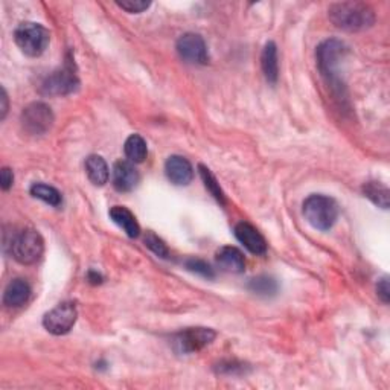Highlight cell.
Instances as JSON below:
<instances>
[{
  "instance_id": "cell-1",
  "label": "cell",
  "mask_w": 390,
  "mask_h": 390,
  "mask_svg": "<svg viewBox=\"0 0 390 390\" xmlns=\"http://www.w3.org/2000/svg\"><path fill=\"white\" fill-rule=\"evenodd\" d=\"M330 20L335 28L358 32L374 26L375 13L366 4L361 2H339L330 6L328 10Z\"/></svg>"
},
{
  "instance_id": "cell-2",
  "label": "cell",
  "mask_w": 390,
  "mask_h": 390,
  "mask_svg": "<svg viewBox=\"0 0 390 390\" xmlns=\"http://www.w3.org/2000/svg\"><path fill=\"white\" fill-rule=\"evenodd\" d=\"M346 52L348 49L344 46V43L335 39L323 41L316 52L317 66H319L322 77L334 92H337L339 95L343 93V83L339 75V69Z\"/></svg>"
},
{
  "instance_id": "cell-3",
  "label": "cell",
  "mask_w": 390,
  "mask_h": 390,
  "mask_svg": "<svg viewBox=\"0 0 390 390\" xmlns=\"http://www.w3.org/2000/svg\"><path fill=\"white\" fill-rule=\"evenodd\" d=\"M305 220L314 229L326 232L330 230L339 219V206L331 197L322 194H313L306 198L302 206Z\"/></svg>"
},
{
  "instance_id": "cell-4",
  "label": "cell",
  "mask_w": 390,
  "mask_h": 390,
  "mask_svg": "<svg viewBox=\"0 0 390 390\" xmlns=\"http://www.w3.org/2000/svg\"><path fill=\"white\" fill-rule=\"evenodd\" d=\"M15 44L28 57H40L48 49L51 34L40 23H20L14 31Z\"/></svg>"
},
{
  "instance_id": "cell-5",
  "label": "cell",
  "mask_w": 390,
  "mask_h": 390,
  "mask_svg": "<svg viewBox=\"0 0 390 390\" xmlns=\"http://www.w3.org/2000/svg\"><path fill=\"white\" fill-rule=\"evenodd\" d=\"M43 250L44 241L41 235L34 229H25L15 233L10 244L11 256L23 266L35 264L41 258Z\"/></svg>"
},
{
  "instance_id": "cell-6",
  "label": "cell",
  "mask_w": 390,
  "mask_h": 390,
  "mask_svg": "<svg viewBox=\"0 0 390 390\" xmlns=\"http://www.w3.org/2000/svg\"><path fill=\"white\" fill-rule=\"evenodd\" d=\"M79 87V79L75 70L74 60L67 58L60 69L53 70L52 74L43 81L41 93L46 96H66L74 93Z\"/></svg>"
},
{
  "instance_id": "cell-7",
  "label": "cell",
  "mask_w": 390,
  "mask_h": 390,
  "mask_svg": "<svg viewBox=\"0 0 390 390\" xmlns=\"http://www.w3.org/2000/svg\"><path fill=\"white\" fill-rule=\"evenodd\" d=\"M216 337V332L211 328H186L172 337V346L178 353H194L211 344Z\"/></svg>"
},
{
  "instance_id": "cell-8",
  "label": "cell",
  "mask_w": 390,
  "mask_h": 390,
  "mask_svg": "<svg viewBox=\"0 0 390 390\" xmlns=\"http://www.w3.org/2000/svg\"><path fill=\"white\" fill-rule=\"evenodd\" d=\"M78 311L75 304L72 302H63L57 305L53 310L44 314L43 317V326L48 332L53 335H65L67 334L77 322Z\"/></svg>"
},
{
  "instance_id": "cell-9",
  "label": "cell",
  "mask_w": 390,
  "mask_h": 390,
  "mask_svg": "<svg viewBox=\"0 0 390 390\" xmlns=\"http://www.w3.org/2000/svg\"><path fill=\"white\" fill-rule=\"evenodd\" d=\"M20 121L26 133L32 136H41L51 130L53 124V115L51 107L44 103H32L23 110Z\"/></svg>"
},
{
  "instance_id": "cell-10",
  "label": "cell",
  "mask_w": 390,
  "mask_h": 390,
  "mask_svg": "<svg viewBox=\"0 0 390 390\" xmlns=\"http://www.w3.org/2000/svg\"><path fill=\"white\" fill-rule=\"evenodd\" d=\"M177 52L181 60H185L190 65H207L209 53L202 35L188 32L181 35L177 41Z\"/></svg>"
},
{
  "instance_id": "cell-11",
  "label": "cell",
  "mask_w": 390,
  "mask_h": 390,
  "mask_svg": "<svg viewBox=\"0 0 390 390\" xmlns=\"http://www.w3.org/2000/svg\"><path fill=\"white\" fill-rule=\"evenodd\" d=\"M235 237L253 255H264L267 252V241L259 233V230L250 223L241 221L235 226Z\"/></svg>"
},
{
  "instance_id": "cell-12",
  "label": "cell",
  "mask_w": 390,
  "mask_h": 390,
  "mask_svg": "<svg viewBox=\"0 0 390 390\" xmlns=\"http://www.w3.org/2000/svg\"><path fill=\"white\" fill-rule=\"evenodd\" d=\"M139 171L134 163L119 160L113 167V186L119 193H130L139 183Z\"/></svg>"
},
{
  "instance_id": "cell-13",
  "label": "cell",
  "mask_w": 390,
  "mask_h": 390,
  "mask_svg": "<svg viewBox=\"0 0 390 390\" xmlns=\"http://www.w3.org/2000/svg\"><path fill=\"white\" fill-rule=\"evenodd\" d=\"M167 177L177 186H186L193 181L194 169L189 160L181 156H171L165 163Z\"/></svg>"
},
{
  "instance_id": "cell-14",
  "label": "cell",
  "mask_w": 390,
  "mask_h": 390,
  "mask_svg": "<svg viewBox=\"0 0 390 390\" xmlns=\"http://www.w3.org/2000/svg\"><path fill=\"white\" fill-rule=\"evenodd\" d=\"M215 261L216 266L228 273H242L246 268V259H244L241 250L232 246H224L216 252Z\"/></svg>"
},
{
  "instance_id": "cell-15",
  "label": "cell",
  "mask_w": 390,
  "mask_h": 390,
  "mask_svg": "<svg viewBox=\"0 0 390 390\" xmlns=\"http://www.w3.org/2000/svg\"><path fill=\"white\" fill-rule=\"evenodd\" d=\"M31 287L25 279H14L6 285L4 293V304L8 308H19L30 301Z\"/></svg>"
},
{
  "instance_id": "cell-16",
  "label": "cell",
  "mask_w": 390,
  "mask_h": 390,
  "mask_svg": "<svg viewBox=\"0 0 390 390\" xmlns=\"http://www.w3.org/2000/svg\"><path fill=\"white\" fill-rule=\"evenodd\" d=\"M110 219L113 223H116L119 228L129 235L130 238H138L141 233V226L136 220V216L131 214V211L126 209L124 206H115L110 209Z\"/></svg>"
},
{
  "instance_id": "cell-17",
  "label": "cell",
  "mask_w": 390,
  "mask_h": 390,
  "mask_svg": "<svg viewBox=\"0 0 390 390\" xmlns=\"http://www.w3.org/2000/svg\"><path fill=\"white\" fill-rule=\"evenodd\" d=\"M261 67L264 77L270 84H276L279 77V61H278V48L273 41H268L261 56Z\"/></svg>"
},
{
  "instance_id": "cell-18",
  "label": "cell",
  "mask_w": 390,
  "mask_h": 390,
  "mask_svg": "<svg viewBox=\"0 0 390 390\" xmlns=\"http://www.w3.org/2000/svg\"><path fill=\"white\" fill-rule=\"evenodd\" d=\"M86 172H87V177L89 180L92 181L95 186H103L108 181V176H110V172H108V167L105 160L101 156H89L86 160Z\"/></svg>"
},
{
  "instance_id": "cell-19",
  "label": "cell",
  "mask_w": 390,
  "mask_h": 390,
  "mask_svg": "<svg viewBox=\"0 0 390 390\" xmlns=\"http://www.w3.org/2000/svg\"><path fill=\"white\" fill-rule=\"evenodd\" d=\"M124 151L126 159H129L131 163H142L145 159H147V154H148L147 142H145L142 136L131 134L130 138L125 141Z\"/></svg>"
},
{
  "instance_id": "cell-20",
  "label": "cell",
  "mask_w": 390,
  "mask_h": 390,
  "mask_svg": "<svg viewBox=\"0 0 390 390\" xmlns=\"http://www.w3.org/2000/svg\"><path fill=\"white\" fill-rule=\"evenodd\" d=\"M363 194L366 198L377 204L381 209H389V200H390V193L389 188L379 181H368V183L363 186Z\"/></svg>"
},
{
  "instance_id": "cell-21",
  "label": "cell",
  "mask_w": 390,
  "mask_h": 390,
  "mask_svg": "<svg viewBox=\"0 0 390 390\" xmlns=\"http://www.w3.org/2000/svg\"><path fill=\"white\" fill-rule=\"evenodd\" d=\"M30 190H31L32 197L39 198V200L44 202L46 204H51L53 207H58L63 203L61 194L53 186L44 185V183H34Z\"/></svg>"
},
{
  "instance_id": "cell-22",
  "label": "cell",
  "mask_w": 390,
  "mask_h": 390,
  "mask_svg": "<svg viewBox=\"0 0 390 390\" xmlns=\"http://www.w3.org/2000/svg\"><path fill=\"white\" fill-rule=\"evenodd\" d=\"M247 288L252 293H255L262 297H271L278 293V282L270 276H258L255 279H252Z\"/></svg>"
},
{
  "instance_id": "cell-23",
  "label": "cell",
  "mask_w": 390,
  "mask_h": 390,
  "mask_svg": "<svg viewBox=\"0 0 390 390\" xmlns=\"http://www.w3.org/2000/svg\"><path fill=\"white\" fill-rule=\"evenodd\" d=\"M198 169H200V176L203 178V183H204L206 189L209 190V193L215 197L216 202H220L221 204H226V195L223 193V189L220 188V183L216 181L215 176L211 172V169L203 167V165L198 167Z\"/></svg>"
},
{
  "instance_id": "cell-24",
  "label": "cell",
  "mask_w": 390,
  "mask_h": 390,
  "mask_svg": "<svg viewBox=\"0 0 390 390\" xmlns=\"http://www.w3.org/2000/svg\"><path fill=\"white\" fill-rule=\"evenodd\" d=\"M145 246H147L154 255H157L159 258H169V249L167 247V244L163 242V240H160L156 233L152 232H147L145 235Z\"/></svg>"
},
{
  "instance_id": "cell-25",
  "label": "cell",
  "mask_w": 390,
  "mask_h": 390,
  "mask_svg": "<svg viewBox=\"0 0 390 390\" xmlns=\"http://www.w3.org/2000/svg\"><path fill=\"white\" fill-rule=\"evenodd\" d=\"M186 268L189 271H193V273L200 275V276L207 278V279L215 278L214 268L209 264H207V262H204L202 259H189V261H186Z\"/></svg>"
},
{
  "instance_id": "cell-26",
  "label": "cell",
  "mask_w": 390,
  "mask_h": 390,
  "mask_svg": "<svg viewBox=\"0 0 390 390\" xmlns=\"http://www.w3.org/2000/svg\"><path fill=\"white\" fill-rule=\"evenodd\" d=\"M116 5L130 14H141L148 10L151 4L145 2V0H122V2H116Z\"/></svg>"
},
{
  "instance_id": "cell-27",
  "label": "cell",
  "mask_w": 390,
  "mask_h": 390,
  "mask_svg": "<svg viewBox=\"0 0 390 390\" xmlns=\"http://www.w3.org/2000/svg\"><path fill=\"white\" fill-rule=\"evenodd\" d=\"M377 294L381 299V302L389 304V301H390V288H389V278L387 276H384L377 284Z\"/></svg>"
},
{
  "instance_id": "cell-28",
  "label": "cell",
  "mask_w": 390,
  "mask_h": 390,
  "mask_svg": "<svg viewBox=\"0 0 390 390\" xmlns=\"http://www.w3.org/2000/svg\"><path fill=\"white\" fill-rule=\"evenodd\" d=\"M14 183V174L10 168H2L0 171V185L4 190H8Z\"/></svg>"
},
{
  "instance_id": "cell-29",
  "label": "cell",
  "mask_w": 390,
  "mask_h": 390,
  "mask_svg": "<svg viewBox=\"0 0 390 390\" xmlns=\"http://www.w3.org/2000/svg\"><path fill=\"white\" fill-rule=\"evenodd\" d=\"M2 119H5V116H6V113H8V95H6V90L5 89H2Z\"/></svg>"
},
{
  "instance_id": "cell-30",
  "label": "cell",
  "mask_w": 390,
  "mask_h": 390,
  "mask_svg": "<svg viewBox=\"0 0 390 390\" xmlns=\"http://www.w3.org/2000/svg\"><path fill=\"white\" fill-rule=\"evenodd\" d=\"M101 279H103L101 275L96 273V271H93V270H92V271H89V280H90V282H92V284H99V282H101Z\"/></svg>"
}]
</instances>
